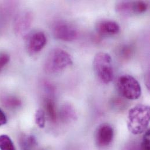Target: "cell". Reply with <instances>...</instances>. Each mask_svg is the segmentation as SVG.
<instances>
[{
  "label": "cell",
  "mask_w": 150,
  "mask_h": 150,
  "mask_svg": "<svg viewBox=\"0 0 150 150\" xmlns=\"http://www.w3.org/2000/svg\"><path fill=\"white\" fill-rule=\"evenodd\" d=\"M150 107L138 104L132 107L128 112L127 125L128 130L134 135L145 133L150 123Z\"/></svg>",
  "instance_id": "1"
},
{
  "label": "cell",
  "mask_w": 150,
  "mask_h": 150,
  "mask_svg": "<svg viewBox=\"0 0 150 150\" xmlns=\"http://www.w3.org/2000/svg\"><path fill=\"white\" fill-rule=\"evenodd\" d=\"M73 64L70 54L66 50L56 48L48 54L45 64V70L49 73H57Z\"/></svg>",
  "instance_id": "2"
},
{
  "label": "cell",
  "mask_w": 150,
  "mask_h": 150,
  "mask_svg": "<svg viewBox=\"0 0 150 150\" xmlns=\"http://www.w3.org/2000/svg\"><path fill=\"white\" fill-rule=\"evenodd\" d=\"M93 67L95 74L102 83L108 84L113 79L112 60L108 53L105 52L96 53L93 60Z\"/></svg>",
  "instance_id": "3"
},
{
  "label": "cell",
  "mask_w": 150,
  "mask_h": 150,
  "mask_svg": "<svg viewBox=\"0 0 150 150\" xmlns=\"http://www.w3.org/2000/svg\"><path fill=\"white\" fill-rule=\"evenodd\" d=\"M116 87L119 93L127 99L136 100L141 96V85L132 75L123 74L119 76L116 81Z\"/></svg>",
  "instance_id": "4"
},
{
  "label": "cell",
  "mask_w": 150,
  "mask_h": 150,
  "mask_svg": "<svg viewBox=\"0 0 150 150\" xmlns=\"http://www.w3.org/2000/svg\"><path fill=\"white\" fill-rule=\"evenodd\" d=\"M148 4L143 1H123L117 2L115 6L116 12L120 15L130 16L145 12Z\"/></svg>",
  "instance_id": "5"
},
{
  "label": "cell",
  "mask_w": 150,
  "mask_h": 150,
  "mask_svg": "<svg viewBox=\"0 0 150 150\" xmlns=\"http://www.w3.org/2000/svg\"><path fill=\"white\" fill-rule=\"evenodd\" d=\"M52 30L56 39L65 42L74 41L78 36V32L75 26L64 21L57 22Z\"/></svg>",
  "instance_id": "6"
},
{
  "label": "cell",
  "mask_w": 150,
  "mask_h": 150,
  "mask_svg": "<svg viewBox=\"0 0 150 150\" xmlns=\"http://www.w3.org/2000/svg\"><path fill=\"white\" fill-rule=\"evenodd\" d=\"M47 43V38L42 32H37L31 35L27 42V48L29 53L35 54L40 52Z\"/></svg>",
  "instance_id": "7"
},
{
  "label": "cell",
  "mask_w": 150,
  "mask_h": 150,
  "mask_svg": "<svg viewBox=\"0 0 150 150\" xmlns=\"http://www.w3.org/2000/svg\"><path fill=\"white\" fill-rule=\"evenodd\" d=\"M96 31L102 36H110L117 34L120 31L119 24L114 21L103 19L99 21L95 26Z\"/></svg>",
  "instance_id": "8"
},
{
  "label": "cell",
  "mask_w": 150,
  "mask_h": 150,
  "mask_svg": "<svg viewBox=\"0 0 150 150\" xmlns=\"http://www.w3.org/2000/svg\"><path fill=\"white\" fill-rule=\"evenodd\" d=\"M114 137L113 128L109 124L101 125L98 129L96 140L98 145L100 147H105L109 145Z\"/></svg>",
  "instance_id": "9"
},
{
  "label": "cell",
  "mask_w": 150,
  "mask_h": 150,
  "mask_svg": "<svg viewBox=\"0 0 150 150\" xmlns=\"http://www.w3.org/2000/svg\"><path fill=\"white\" fill-rule=\"evenodd\" d=\"M32 22V14L23 12L18 15L15 22V30L17 34L23 35L29 29Z\"/></svg>",
  "instance_id": "10"
},
{
  "label": "cell",
  "mask_w": 150,
  "mask_h": 150,
  "mask_svg": "<svg viewBox=\"0 0 150 150\" xmlns=\"http://www.w3.org/2000/svg\"><path fill=\"white\" fill-rule=\"evenodd\" d=\"M60 119L63 122L74 120L76 118V114L74 108L70 105L66 104L63 106L60 113Z\"/></svg>",
  "instance_id": "11"
},
{
  "label": "cell",
  "mask_w": 150,
  "mask_h": 150,
  "mask_svg": "<svg viewBox=\"0 0 150 150\" xmlns=\"http://www.w3.org/2000/svg\"><path fill=\"white\" fill-rule=\"evenodd\" d=\"M45 107L49 119L53 123H56L57 120L58 116L54 102L50 99H47L45 102Z\"/></svg>",
  "instance_id": "12"
},
{
  "label": "cell",
  "mask_w": 150,
  "mask_h": 150,
  "mask_svg": "<svg viewBox=\"0 0 150 150\" xmlns=\"http://www.w3.org/2000/svg\"><path fill=\"white\" fill-rule=\"evenodd\" d=\"M0 150H16L12 141L7 135L0 136Z\"/></svg>",
  "instance_id": "13"
},
{
  "label": "cell",
  "mask_w": 150,
  "mask_h": 150,
  "mask_svg": "<svg viewBox=\"0 0 150 150\" xmlns=\"http://www.w3.org/2000/svg\"><path fill=\"white\" fill-rule=\"evenodd\" d=\"M35 123L40 128H44L46 124V114L42 109L36 110L35 116Z\"/></svg>",
  "instance_id": "14"
},
{
  "label": "cell",
  "mask_w": 150,
  "mask_h": 150,
  "mask_svg": "<svg viewBox=\"0 0 150 150\" xmlns=\"http://www.w3.org/2000/svg\"><path fill=\"white\" fill-rule=\"evenodd\" d=\"M3 103L5 106L12 108L18 107L21 105V100L13 97H8L7 98H5L4 100Z\"/></svg>",
  "instance_id": "15"
},
{
  "label": "cell",
  "mask_w": 150,
  "mask_h": 150,
  "mask_svg": "<svg viewBox=\"0 0 150 150\" xmlns=\"http://www.w3.org/2000/svg\"><path fill=\"white\" fill-rule=\"evenodd\" d=\"M142 150H150V130L148 129L143 138Z\"/></svg>",
  "instance_id": "16"
},
{
  "label": "cell",
  "mask_w": 150,
  "mask_h": 150,
  "mask_svg": "<svg viewBox=\"0 0 150 150\" xmlns=\"http://www.w3.org/2000/svg\"><path fill=\"white\" fill-rule=\"evenodd\" d=\"M10 57L9 55L5 53H0V71L8 63Z\"/></svg>",
  "instance_id": "17"
},
{
  "label": "cell",
  "mask_w": 150,
  "mask_h": 150,
  "mask_svg": "<svg viewBox=\"0 0 150 150\" xmlns=\"http://www.w3.org/2000/svg\"><path fill=\"white\" fill-rule=\"evenodd\" d=\"M7 122L6 117L4 112L0 109V126L6 124Z\"/></svg>",
  "instance_id": "18"
},
{
  "label": "cell",
  "mask_w": 150,
  "mask_h": 150,
  "mask_svg": "<svg viewBox=\"0 0 150 150\" xmlns=\"http://www.w3.org/2000/svg\"></svg>",
  "instance_id": "19"
}]
</instances>
